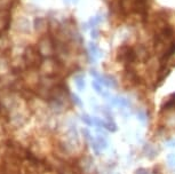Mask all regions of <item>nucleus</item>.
I'll return each instance as SVG.
<instances>
[{
	"instance_id": "1",
	"label": "nucleus",
	"mask_w": 175,
	"mask_h": 174,
	"mask_svg": "<svg viewBox=\"0 0 175 174\" xmlns=\"http://www.w3.org/2000/svg\"><path fill=\"white\" fill-rule=\"evenodd\" d=\"M174 105H175V94L172 95L168 103H166V107H174Z\"/></svg>"
},
{
	"instance_id": "2",
	"label": "nucleus",
	"mask_w": 175,
	"mask_h": 174,
	"mask_svg": "<svg viewBox=\"0 0 175 174\" xmlns=\"http://www.w3.org/2000/svg\"><path fill=\"white\" fill-rule=\"evenodd\" d=\"M90 37H92L93 39H96V38L98 37V31L96 30V28L92 29V32H90Z\"/></svg>"
},
{
	"instance_id": "3",
	"label": "nucleus",
	"mask_w": 175,
	"mask_h": 174,
	"mask_svg": "<svg viewBox=\"0 0 175 174\" xmlns=\"http://www.w3.org/2000/svg\"><path fill=\"white\" fill-rule=\"evenodd\" d=\"M76 83H77V86H78V88H80V89H82V88H84V79H82V78L77 79L76 80Z\"/></svg>"
},
{
	"instance_id": "4",
	"label": "nucleus",
	"mask_w": 175,
	"mask_h": 174,
	"mask_svg": "<svg viewBox=\"0 0 175 174\" xmlns=\"http://www.w3.org/2000/svg\"><path fill=\"white\" fill-rule=\"evenodd\" d=\"M93 86H94V89H95L96 92H98V93H101V92H102V89H101V86H100L98 84H96L95 81L93 83Z\"/></svg>"
},
{
	"instance_id": "5",
	"label": "nucleus",
	"mask_w": 175,
	"mask_h": 174,
	"mask_svg": "<svg viewBox=\"0 0 175 174\" xmlns=\"http://www.w3.org/2000/svg\"><path fill=\"white\" fill-rule=\"evenodd\" d=\"M68 1H69V0H68Z\"/></svg>"
}]
</instances>
